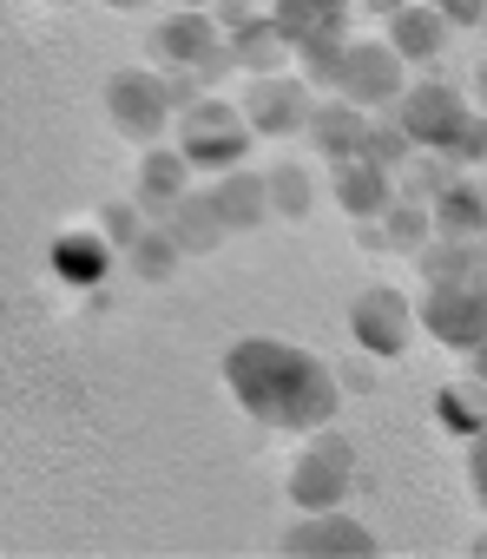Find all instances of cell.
<instances>
[{"label": "cell", "instance_id": "6da1fadb", "mask_svg": "<svg viewBox=\"0 0 487 559\" xmlns=\"http://www.w3.org/2000/svg\"><path fill=\"white\" fill-rule=\"evenodd\" d=\"M224 389L237 395V408L264 421V428H284V435H317L336 421V376L330 362H317L310 349L297 343H277V336H243L230 356H224Z\"/></svg>", "mask_w": 487, "mask_h": 559}, {"label": "cell", "instance_id": "7a4b0ae2", "mask_svg": "<svg viewBox=\"0 0 487 559\" xmlns=\"http://www.w3.org/2000/svg\"><path fill=\"white\" fill-rule=\"evenodd\" d=\"M171 132H178V152H185L191 165H204V171H230V165H243V152H251V139H258L251 112L230 106V99H217V93H204L198 106H185Z\"/></svg>", "mask_w": 487, "mask_h": 559}, {"label": "cell", "instance_id": "3957f363", "mask_svg": "<svg viewBox=\"0 0 487 559\" xmlns=\"http://www.w3.org/2000/svg\"><path fill=\"white\" fill-rule=\"evenodd\" d=\"M152 60H158L165 73H198L204 86H217L224 67H237V60H230V34L217 27L211 8H178L171 21H158V34H152Z\"/></svg>", "mask_w": 487, "mask_h": 559}, {"label": "cell", "instance_id": "277c9868", "mask_svg": "<svg viewBox=\"0 0 487 559\" xmlns=\"http://www.w3.org/2000/svg\"><path fill=\"white\" fill-rule=\"evenodd\" d=\"M106 112H112L119 139H132V145H158V139L178 126L171 73H145V67L112 73V80H106Z\"/></svg>", "mask_w": 487, "mask_h": 559}, {"label": "cell", "instance_id": "5b68a950", "mask_svg": "<svg viewBox=\"0 0 487 559\" xmlns=\"http://www.w3.org/2000/svg\"><path fill=\"white\" fill-rule=\"evenodd\" d=\"M349 474H356L349 441H343V435H330V428H317V435L304 441V454L290 461V500H297L304 513H330V507H343Z\"/></svg>", "mask_w": 487, "mask_h": 559}, {"label": "cell", "instance_id": "8992f818", "mask_svg": "<svg viewBox=\"0 0 487 559\" xmlns=\"http://www.w3.org/2000/svg\"><path fill=\"white\" fill-rule=\"evenodd\" d=\"M389 112L408 126V139H415L421 152H454V145H461V132L474 126L467 99H461L454 86H441V80H408L402 106H389Z\"/></svg>", "mask_w": 487, "mask_h": 559}, {"label": "cell", "instance_id": "52a82bcc", "mask_svg": "<svg viewBox=\"0 0 487 559\" xmlns=\"http://www.w3.org/2000/svg\"><path fill=\"white\" fill-rule=\"evenodd\" d=\"M415 317H421V330L435 343L467 356L474 343H487V276H467V284H428Z\"/></svg>", "mask_w": 487, "mask_h": 559}, {"label": "cell", "instance_id": "ba28073f", "mask_svg": "<svg viewBox=\"0 0 487 559\" xmlns=\"http://www.w3.org/2000/svg\"><path fill=\"white\" fill-rule=\"evenodd\" d=\"M336 93L356 99L363 112H389V106H402V93H408V60H402L389 40H349Z\"/></svg>", "mask_w": 487, "mask_h": 559}, {"label": "cell", "instance_id": "9c48e42d", "mask_svg": "<svg viewBox=\"0 0 487 559\" xmlns=\"http://www.w3.org/2000/svg\"><path fill=\"white\" fill-rule=\"evenodd\" d=\"M237 106L251 112L258 139H297V132L310 126V112H317V86H310L297 67H290V73H258L251 86H243Z\"/></svg>", "mask_w": 487, "mask_h": 559}, {"label": "cell", "instance_id": "30bf717a", "mask_svg": "<svg viewBox=\"0 0 487 559\" xmlns=\"http://www.w3.org/2000/svg\"><path fill=\"white\" fill-rule=\"evenodd\" d=\"M415 304L402 297V290H389V284H369L356 304H349V330H356V349L363 356H402L408 349V336H415Z\"/></svg>", "mask_w": 487, "mask_h": 559}, {"label": "cell", "instance_id": "8fae6325", "mask_svg": "<svg viewBox=\"0 0 487 559\" xmlns=\"http://www.w3.org/2000/svg\"><path fill=\"white\" fill-rule=\"evenodd\" d=\"M284 552L290 559H369L376 539L363 533V520H349L343 507H330V513H304L284 533Z\"/></svg>", "mask_w": 487, "mask_h": 559}, {"label": "cell", "instance_id": "7c38bea8", "mask_svg": "<svg viewBox=\"0 0 487 559\" xmlns=\"http://www.w3.org/2000/svg\"><path fill=\"white\" fill-rule=\"evenodd\" d=\"M363 132H369V112H363L356 99H343V93H323L317 112H310V126H304V139H310L330 165L363 158Z\"/></svg>", "mask_w": 487, "mask_h": 559}, {"label": "cell", "instance_id": "4fadbf2b", "mask_svg": "<svg viewBox=\"0 0 487 559\" xmlns=\"http://www.w3.org/2000/svg\"><path fill=\"white\" fill-rule=\"evenodd\" d=\"M230 60L243 67V73H290L297 67V40L277 27V14L264 8V14H251L243 27H230Z\"/></svg>", "mask_w": 487, "mask_h": 559}, {"label": "cell", "instance_id": "5bb4252c", "mask_svg": "<svg viewBox=\"0 0 487 559\" xmlns=\"http://www.w3.org/2000/svg\"><path fill=\"white\" fill-rule=\"evenodd\" d=\"M211 198H217V211H224L230 230H258L264 217H277V211H271V171H243V165H230V171H217Z\"/></svg>", "mask_w": 487, "mask_h": 559}, {"label": "cell", "instance_id": "9a60e30c", "mask_svg": "<svg viewBox=\"0 0 487 559\" xmlns=\"http://www.w3.org/2000/svg\"><path fill=\"white\" fill-rule=\"evenodd\" d=\"M408 67H428L441 47H448V14L441 8H428V0H408L402 14H389V34H382Z\"/></svg>", "mask_w": 487, "mask_h": 559}, {"label": "cell", "instance_id": "2e32d148", "mask_svg": "<svg viewBox=\"0 0 487 559\" xmlns=\"http://www.w3.org/2000/svg\"><path fill=\"white\" fill-rule=\"evenodd\" d=\"M395 198H402V185H395L389 165H369V158L336 165V204H343L349 217H382Z\"/></svg>", "mask_w": 487, "mask_h": 559}, {"label": "cell", "instance_id": "e0dca14e", "mask_svg": "<svg viewBox=\"0 0 487 559\" xmlns=\"http://www.w3.org/2000/svg\"><path fill=\"white\" fill-rule=\"evenodd\" d=\"M158 224L178 237V250H185V257H204V250H217V243H224V230H230L211 191H185V198H178V204H171Z\"/></svg>", "mask_w": 487, "mask_h": 559}, {"label": "cell", "instance_id": "ac0fdd59", "mask_svg": "<svg viewBox=\"0 0 487 559\" xmlns=\"http://www.w3.org/2000/svg\"><path fill=\"white\" fill-rule=\"evenodd\" d=\"M435 230H441V237H461V243L487 237V185L461 171V178L435 198Z\"/></svg>", "mask_w": 487, "mask_h": 559}, {"label": "cell", "instance_id": "d6986e66", "mask_svg": "<svg viewBox=\"0 0 487 559\" xmlns=\"http://www.w3.org/2000/svg\"><path fill=\"white\" fill-rule=\"evenodd\" d=\"M185 178H191V158H185L178 145H171V152H165V145H145V165H139V204L165 217V211L185 198Z\"/></svg>", "mask_w": 487, "mask_h": 559}, {"label": "cell", "instance_id": "ffe728a7", "mask_svg": "<svg viewBox=\"0 0 487 559\" xmlns=\"http://www.w3.org/2000/svg\"><path fill=\"white\" fill-rule=\"evenodd\" d=\"M271 14L290 40H317V34H343L356 0H271Z\"/></svg>", "mask_w": 487, "mask_h": 559}, {"label": "cell", "instance_id": "44dd1931", "mask_svg": "<svg viewBox=\"0 0 487 559\" xmlns=\"http://www.w3.org/2000/svg\"><path fill=\"white\" fill-rule=\"evenodd\" d=\"M467 165L454 158V152H415L402 171H395V185H402V198H415V204H435L454 178H461Z\"/></svg>", "mask_w": 487, "mask_h": 559}, {"label": "cell", "instance_id": "7402d4cb", "mask_svg": "<svg viewBox=\"0 0 487 559\" xmlns=\"http://www.w3.org/2000/svg\"><path fill=\"white\" fill-rule=\"evenodd\" d=\"M415 270H421V284H467V276H480L474 243L441 237V230H435V243H421V250H415Z\"/></svg>", "mask_w": 487, "mask_h": 559}, {"label": "cell", "instance_id": "603a6c76", "mask_svg": "<svg viewBox=\"0 0 487 559\" xmlns=\"http://www.w3.org/2000/svg\"><path fill=\"white\" fill-rule=\"evenodd\" d=\"M415 152H421V145L408 139V126H402L395 112H369V132H363V158H369V165H389V171H402Z\"/></svg>", "mask_w": 487, "mask_h": 559}, {"label": "cell", "instance_id": "cb8c5ba5", "mask_svg": "<svg viewBox=\"0 0 487 559\" xmlns=\"http://www.w3.org/2000/svg\"><path fill=\"white\" fill-rule=\"evenodd\" d=\"M382 230H389V250L415 257L421 243H435V204H415V198H395L382 211Z\"/></svg>", "mask_w": 487, "mask_h": 559}, {"label": "cell", "instance_id": "d4e9b609", "mask_svg": "<svg viewBox=\"0 0 487 559\" xmlns=\"http://www.w3.org/2000/svg\"><path fill=\"white\" fill-rule=\"evenodd\" d=\"M343 53H349V40H343V34L297 40V73H304L317 93H336V80H343Z\"/></svg>", "mask_w": 487, "mask_h": 559}, {"label": "cell", "instance_id": "484cf974", "mask_svg": "<svg viewBox=\"0 0 487 559\" xmlns=\"http://www.w3.org/2000/svg\"><path fill=\"white\" fill-rule=\"evenodd\" d=\"M126 257H132V270H139V276H152V284H165V276H171V263H178L185 250H178V237H171L165 224H145V237H139V243H132Z\"/></svg>", "mask_w": 487, "mask_h": 559}, {"label": "cell", "instance_id": "4316f807", "mask_svg": "<svg viewBox=\"0 0 487 559\" xmlns=\"http://www.w3.org/2000/svg\"><path fill=\"white\" fill-rule=\"evenodd\" d=\"M310 204H317V178L304 165H277L271 171V211L277 217H310Z\"/></svg>", "mask_w": 487, "mask_h": 559}, {"label": "cell", "instance_id": "83f0119b", "mask_svg": "<svg viewBox=\"0 0 487 559\" xmlns=\"http://www.w3.org/2000/svg\"><path fill=\"white\" fill-rule=\"evenodd\" d=\"M145 237V224H139V204H106L99 211V243H112V250H132Z\"/></svg>", "mask_w": 487, "mask_h": 559}, {"label": "cell", "instance_id": "f1b7e54d", "mask_svg": "<svg viewBox=\"0 0 487 559\" xmlns=\"http://www.w3.org/2000/svg\"><path fill=\"white\" fill-rule=\"evenodd\" d=\"M454 158H461V165H487V112H474V126L461 132V145H454Z\"/></svg>", "mask_w": 487, "mask_h": 559}, {"label": "cell", "instance_id": "f546056e", "mask_svg": "<svg viewBox=\"0 0 487 559\" xmlns=\"http://www.w3.org/2000/svg\"><path fill=\"white\" fill-rule=\"evenodd\" d=\"M467 487H474V500L487 507V428L467 441Z\"/></svg>", "mask_w": 487, "mask_h": 559}, {"label": "cell", "instance_id": "4dcf8cb0", "mask_svg": "<svg viewBox=\"0 0 487 559\" xmlns=\"http://www.w3.org/2000/svg\"><path fill=\"white\" fill-rule=\"evenodd\" d=\"M467 382H480V389H487V343H474V349H467Z\"/></svg>", "mask_w": 487, "mask_h": 559}, {"label": "cell", "instance_id": "1f68e13d", "mask_svg": "<svg viewBox=\"0 0 487 559\" xmlns=\"http://www.w3.org/2000/svg\"><path fill=\"white\" fill-rule=\"evenodd\" d=\"M356 8H363V14H382V21H389V14H402V8H408V0H356Z\"/></svg>", "mask_w": 487, "mask_h": 559}, {"label": "cell", "instance_id": "d6a6232c", "mask_svg": "<svg viewBox=\"0 0 487 559\" xmlns=\"http://www.w3.org/2000/svg\"><path fill=\"white\" fill-rule=\"evenodd\" d=\"M474 99H480V112H487V60L474 67Z\"/></svg>", "mask_w": 487, "mask_h": 559}, {"label": "cell", "instance_id": "836d02e7", "mask_svg": "<svg viewBox=\"0 0 487 559\" xmlns=\"http://www.w3.org/2000/svg\"><path fill=\"white\" fill-rule=\"evenodd\" d=\"M106 8H119V14H132V8H145V0H106Z\"/></svg>", "mask_w": 487, "mask_h": 559}, {"label": "cell", "instance_id": "e575fe53", "mask_svg": "<svg viewBox=\"0 0 487 559\" xmlns=\"http://www.w3.org/2000/svg\"><path fill=\"white\" fill-rule=\"evenodd\" d=\"M474 559H487V533H480V539H474Z\"/></svg>", "mask_w": 487, "mask_h": 559}, {"label": "cell", "instance_id": "d590c367", "mask_svg": "<svg viewBox=\"0 0 487 559\" xmlns=\"http://www.w3.org/2000/svg\"><path fill=\"white\" fill-rule=\"evenodd\" d=\"M185 8H217V0H185Z\"/></svg>", "mask_w": 487, "mask_h": 559}, {"label": "cell", "instance_id": "8d00e7d4", "mask_svg": "<svg viewBox=\"0 0 487 559\" xmlns=\"http://www.w3.org/2000/svg\"><path fill=\"white\" fill-rule=\"evenodd\" d=\"M480 27H487V21H480Z\"/></svg>", "mask_w": 487, "mask_h": 559}]
</instances>
